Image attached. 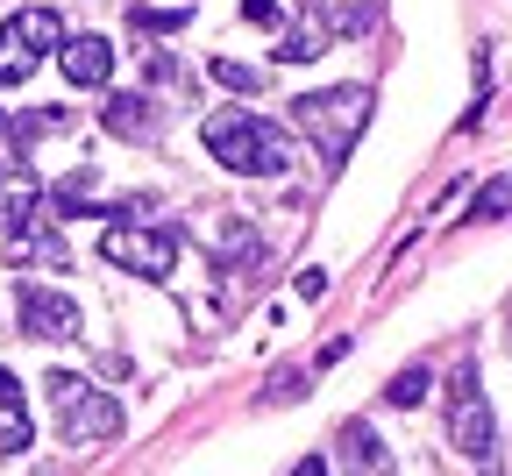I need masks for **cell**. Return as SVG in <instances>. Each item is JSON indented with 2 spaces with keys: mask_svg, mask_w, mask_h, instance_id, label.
Here are the masks:
<instances>
[{
  "mask_svg": "<svg viewBox=\"0 0 512 476\" xmlns=\"http://www.w3.org/2000/svg\"><path fill=\"white\" fill-rule=\"evenodd\" d=\"M299 299H328V270H299Z\"/></svg>",
  "mask_w": 512,
  "mask_h": 476,
  "instance_id": "22",
  "label": "cell"
},
{
  "mask_svg": "<svg viewBox=\"0 0 512 476\" xmlns=\"http://www.w3.org/2000/svg\"><path fill=\"white\" fill-rule=\"evenodd\" d=\"M128 22H136L143 36H178V29H185V8H136Z\"/></svg>",
  "mask_w": 512,
  "mask_h": 476,
  "instance_id": "18",
  "label": "cell"
},
{
  "mask_svg": "<svg viewBox=\"0 0 512 476\" xmlns=\"http://www.w3.org/2000/svg\"><path fill=\"white\" fill-rule=\"evenodd\" d=\"M207 72H214L228 93H264V79H271V72H256V64H235V57H214Z\"/></svg>",
  "mask_w": 512,
  "mask_h": 476,
  "instance_id": "15",
  "label": "cell"
},
{
  "mask_svg": "<svg viewBox=\"0 0 512 476\" xmlns=\"http://www.w3.org/2000/svg\"><path fill=\"white\" fill-rule=\"evenodd\" d=\"M441 427H448V441H456L470 462H498V420H491V398H484V377H477L470 356L448 370V413H441Z\"/></svg>",
  "mask_w": 512,
  "mask_h": 476,
  "instance_id": "4",
  "label": "cell"
},
{
  "mask_svg": "<svg viewBox=\"0 0 512 476\" xmlns=\"http://www.w3.org/2000/svg\"><path fill=\"white\" fill-rule=\"evenodd\" d=\"M15 320H22V334H36V342H72V334L86 327L79 299H64L57 285H22L15 292Z\"/></svg>",
  "mask_w": 512,
  "mask_h": 476,
  "instance_id": "7",
  "label": "cell"
},
{
  "mask_svg": "<svg viewBox=\"0 0 512 476\" xmlns=\"http://www.w3.org/2000/svg\"><path fill=\"white\" fill-rule=\"evenodd\" d=\"M328 43H335V36H328V29H320V22H313V29H292V36H278V64H299V57H320V50H328Z\"/></svg>",
  "mask_w": 512,
  "mask_h": 476,
  "instance_id": "16",
  "label": "cell"
},
{
  "mask_svg": "<svg viewBox=\"0 0 512 476\" xmlns=\"http://www.w3.org/2000/svg\"><path fill=\"white\" fill-rule=\"evenodd\" d=\"M370 107H377V93H370L363 79L320 86V93H299V100H292V128L320 150V164H328V171H342L349 150H356V135L370 128Z\"/></svg>",
  "mask_w": 512,
  "mask_h": 476,
  "instance_id": "1",
  "label": "cell"
},
{
  "mask_svg": "<svg viewBox=\"0 0 512 476\" xmlns=\"http://www.w3.org/2000/svg\"><path fill=\"white\" fill-rule=\"evenodd\" d=\"M214 256L235 270V263H256V256H264V242H256V228H242V221H235V228H228V242H221Z\"/></svg>",
  "mask_w": 512,
  "mask_h": 476,
  "instance_id": "17",
  "label": "cell"
},
{
  "mask_svg": "<svg viewBox=\"0 0 512 476\" xmlns=\"http://www.w3.org/2000/svg\"><path fill=\"white\" fill-rule=\"evenodd\" d=\"M100 121L121 135V143H150L157 135V114H150V93H107V107H100Z\"/></svg>",
  "mask_w": 512,
  "mask_h": 476,
  "instance_id": "11",
  "label": "cell"
},
{
  "mask_svg": "<svg viewBox=\"0 0 512 476\" xmlns=\"http://www.w3.org/2000/svg\"><path fill=\"white\" fill-rule=\"evenodd\" d=\"M420 398H427V370L413 363V370H399V377H392V405H420Z\"/></svg>",
  "mask_w": 512,
  "mask_h": 476,
  "instance_id": "20",
  "label": "cell"
},
{
  "mask_svg": "<svg viewBox=\"0 0 512 476\" xmlns=\"http://www.w3.org/2000/svg\"><path fill=\"white\" fill-rule=\"evenodd\" d=\"M292 476H328V469H320V455H313V462H299V469H292Z\"/></svg>",
  "mask_w": 512,
  "mask_h": 476,
  "instance_id": "23",
  "label": "cell"
},
{
  "mask_svg": "<svg viewBox=\"0 0 512 476\" xmlns=\"http://www.w3.org/2000/svg\"><path fill=\"white\" fill-rule=\"evenodd\" d=\"M200 143H207L214 164H228V171H242V178H285V157H292V150H285V128L264 121V114H249V107L207 114Z\"/></svg>",
  "mask_w": 512,
  "mask_h": 476,
  "instance_id": "2",
  "label": "cell"
},
{
  "mask_svg": "<svg viewBox=\"0 0 512 476\" xmlns=\"http://www.w3.org/2000/svg\"><path fill=\"white\" fill-rule=\"evenodd\" d=\"M36 441V420H29V398L15 384V370H0V455H22Z\"/></svg>",
  "mask_w": 512,
  "mask_h": 476,
  "instance_id": "10",
  "label": "cell"
},
{
  "mask_svg": "<svg viewBox=\"0 0 512 476\" xmlns=\"http://www.w3.org/2000/svg\"><path fill=\"white\" fill-rule=\"evenodd\" d=\"M242 22L264 29V36H278L285 29V8H278V0H242Z\"/></svg>",
  "mask_w": 512,
  "mask_h": 476,
  "instance_id": "19",
  "label": "cell"
},
{
  "mask_svg": "<svg viewBox=\"0 0 512 476\" xmlns=\"http://www.w3.org/2000/svg\"><path fill=\"white\" fill-rule=\"evenodd\" d=\"M178 228H136V221H107L100 235V256L114 270H136V278H171V263H178Z\"/></svg>",
  "mask_w": 512,
  "mask_h": 476,
  "instance_id": "6",
  "label": "cell"
},
{
  "mask_svg": "<svg viewBox=\"0 0 512 476\" xmlns=\"http://www.w3.org/2000/svg\"><path fill=\"white\" fill-rule=\"evenodd\" d=\"M0 128H8V135H15V143L29 150V143H50V135H64V128H72V121H64V107H36V114H8V121H0Z\"/></svg>",
  "mask_w": 512,
  "mask_h": 476,
  "instance_id": "13",
  "label": "cell"
},
{
  "mask_svg": "<svg viewBox=\"0 0 512 476\" xmlns=\"http://www.w3.org/2000/svg\"><path fill=\"white\" fill-rule=\"evenodd\" d=\"M43 398H50L57 434L72 441V448H93V441H114L121 434V405L107 391H93L86 377H72V370H50L43 377Z\"/></svg>",
  "mask_w": 512,
  "mask_h": 476,
  "instance_id": "3",
  "label": "cell"
},
{
  "mask_svg": "<svg viewBox=\"0 0 512 476\" xmlns=\"http://www.w3.org/2000/svg\"><path fill=\"white\" fill-rule=\"evenodd\" d=\"M477 214H512V185H498V192H477Z\"/></svg>",
  "mask_w": 512,
  "mask_h": 476,
  "instance_id": "21",
  "label": "cell"
},
{
  "mask_svg": "<svg viewBox=\"0 0 512 476\" xmlns=\"http://www.w3.org/2000/svg\"><path fill=\"white\" fill-rule=\"evenodd\" d=\"M0 256H43V263H72V249H64V235L50 228V221H29V228H15V235H0Z\"/></svg>",
  "mask_w": 512,
  "mask_h": 476,
  "instance_id": "12",
  "label": "cell"
},
{
  "mask_svg": "<svg viewBox=\"0 0 512 476\" xmlns=\"http://www.w3.org/2000/svg\"><path fill=\"white\" fill-rule=\"evenodd\" d=\"M57 72L72 79V86H86V93H100L114 79V43L107 36H64L57 43Z\"/></svg>",
  "mask_w": 512,
  "mask_h": 476,
  "instance_id": "8",
  "label": "cell"
},
{
  "mask_svg": "<svg viewBox=\"0 0 512 476\" xmlns=\"http://www.w3.org/2000/svg\"><path fill=\"white\" fill-rule=\"evenodd\" d=\"M57 43H64L57 8H15L8 22H0V93L22 86L43 57H57Z\"/></svg>",
  "mask_w": 512,
  "mask_h": 476,
  "instance_id": "5",
  "label": "cell"
},
{
  "mask_svg": "<svg viewBox=\"0 0 512 476\" xmlns=\"http://www.w3.org/2000/svg\"><path fill=\"white\" fill-rule=\"evenodd\" d=\"M328 36H370L377 29V0H349V8H335V22H320Z\"/></svg>",
  "mask_w": 512,
  "mask_h": 476,
  "instance_id": "14",
  "label": "cell"
},
{
  "mask_svg": "<svg viewBox=\"0 0 512 476\" xmlns=\"http://www.w3.org/2000/svg\"><path fill=\"white\" fill-rule=\"evenodd\" d=\"M43 199H50V214H64V221H79V214H100V221H107V214H114L107 199H100V171H72V178H57Z\"/></svg>",
  "mask_w": 512,
  "mask_h": 476,
  "instance_id": "9",
  "label": "cell"
}]
</instances>
